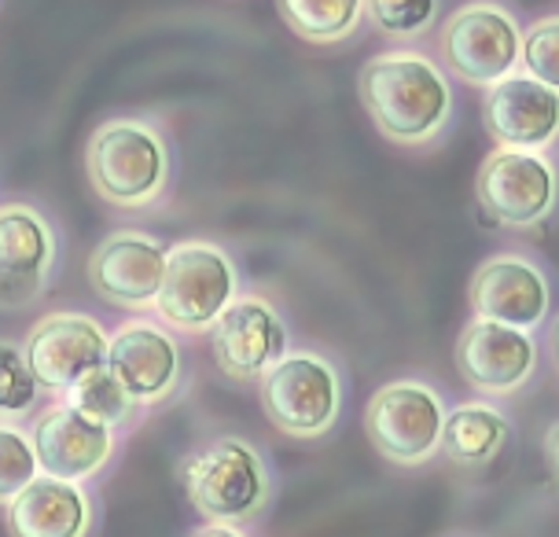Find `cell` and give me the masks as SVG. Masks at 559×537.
<instances>
[{
	"instance_id": "cell-1",
	"label": "cell",
	"mask_w": 559,
	"mask_h": 537,
	"mask_svg": "<svg viewBox=\"0 0 559 537\" xmlns=\"http://www.w3.org/2000/svg\"><path fill=\"white\" fill-rule=\"evenodd\" d=\"M357 96L383 141L397 147H431L453 126V77L419 48L372 56L357 74Z\"/></svg>"
},
{
	"instance_id": "cell-2",
	"label": "cell",
	"mask_w": 559,
	"mask_h": 537,
	"mask_svg": "<svg viewBox=\"0 0 559 537\" xmlns=\"http://www.w3.org/2000/svg\"><path fill=\"white\" fill-rule=\"evenodd\" d=\"M85 174L115 211H152L174 188V141L155 115L104 118L85 141Z\"/></svg>"
},
{
	"instance_id": "cell-3",
	"label": "cell",
	"mask_w": 559,
	"mask_h": 537,
	"mask_svg": "<svg viewBox=\"0 0 559 537\" xmlns=\"http://www.w3.org/2000/svg\"><path fill=\"white\" fill-rule=\"evenodd\" d=\"M181 486L199 520L236 526L239 534H251L276 497L269 456L239 434H214L188 450L181 461Z\"/></svg>"
},
{
	"instance_id": "cell-4",
	"label": "cell",
	"mask_w": 559,
	"mask_h": 537,
	"mask_svg": "<svg viewBox=\"0 0 559 537\" xmlns=\"http://www.w3.org/2000/svg\"><path fill=\"white\" fill-rule=\"evenodd\" d=\"M265 420L280 434L313 442L335 431L346 402V380L335 357L309 346H292L258 375Z\"/></svg>"
},
{
	"instance_id": "cell-5",
	"label": "cell",
	"mask_w": 559,
	"mask_h": 537,
	"mask_svg": "<svg viewBox=\"0 0 559 537\" xmlns=\"http://www.w3.org/2000/svg\"><path fill=\"white\" fill-rule=\"evenodd\" d=\"M239 291L243 273L228 247L214 240H181L166 247L152 313L177 335H206V327Z\"/></svg>"
},
{
	"instance_id": "cell-6",
	"label": "cell",
	"mask_w": 559,
	"mask_h": 537,
	"mask_svg": "<svg viewBox=\"0 0 559 537\" xmlns=\"http://www.w3.org/2000/svg\"><path fill=\"white\" fill-rule=\"evenodd\" d=\"M523 19L504 0H467L442 19L438 63L449 77L486 88L519 71Z\"/></svg>"
},
{
	"instance_id": "cell-7",
	"label": "cell",
	"mask_w": 559,
	"mask_h": 537,
	"mask_svg": "<svg viewBox=\"0 0 559 537\" xmlns=\"http://www.w3.org/2000/svg\"><path fill=\"white\" fill-rule=\"evenodd\" d=\"M445 394L419 375H397L372 394L365 434L372 450L394 467H424L438 456L445 423Z\"/></svg>"
},
{
	"instance_id": "cell-8",
	"label": "cell",
	"mask_w": 559,
	"mask_h": 537,
	"mask_svg": "<svg viewBox=\"0 0 559 537\" xmlns=\"http://www.w3.org/2000/svg\"><path fill=\"white\" fill-rule=\"evenodd\" d=\"M107 368L133 409H163L185 391V350L158 317H129L107 332Z\"/></svg>"
},
{
	"instance_id": "cell-9",
	"label": "cell",
	"mask_w": 559,
	"mask_h": 537,
	"mask_svg": "<svg viewBox=\"0 0 559 537\" xmlns=\"http://www.w3.org/2000/svg\"><path fill=\"white\" fill-rule=\"evenodd\" d=\"M475 203L486 222L497 228L526 232V228L545 225L556 206L552 155L497 144L478 166Z\"/></svg>"
},
{
	"instance_id": "cell-10",
	"label": "cell",
	"mask_w": 559,
	"mask_h": 537,
	"mask_svg": "<svg viewBox=\"0 0 559 537\" xmlns=\"http://www.w3.org/2000/svg\"><path fill=\"white\" fill-rule=\"evenodd\" d=\"M59 268V228L29 199L0 203V310L41 302Z\"/></svg>"
},
{
	"instance_id": "cell-11",
	"label": "cell",
	"mask_w": 559,
	"mask_h": 537,
	"mask_svg": "<svg viewBox=\"0 0 559 537\" xmlns=\"http://www.w3.org/2000/svg\"><path fill=\"white\" fill-rule=\"evenodd\" d=\"M453 361L472 391L486 397H512L534 383L542 368V343L537 332L475 313L456 335Z\"/></svg>"
},
{
	"instance_id": "cell-12",
	"label": "cell",
	"mask_w": 559,
	"mask_h": 537,
	"mask_svg": "<svg viewBox=\"0 0 559 537\" xmlns=\"http://www.w3.org/2000/svg\"><path fill=\"white\" fill-rule=\"evenodd\" d=\"M206 335L217 372L236 383H258V375L276 357L292 350V332H287L284 313L265 295L239 291L222 310V317L206 327Z\"/></svg>"
},
{
	"instance_id": "cell-13",
	"label": "cell",
	"mask_w": 559,
	"mask_h": 537,
	"mask_svg": "<svg viewBox=\"0 0 559 537\" xmlns=\"http://www.w3.org/2000/svg\"><path fill=\"white\" fill-rule=\"evenodd\" d=\"M118 431L104 420H93L82 409L59 397L34 416L29 423V442H34L37 467L45 475H59V479L93 482L111 467L118 456Z\"/></svg>"
},
{
	"instance_id": "cell-14",
	"label": "cell",
	"mask_w": 559,
	"mask_h": 537,
	"mask_svg": "<svg viewBox=\"0 0 559 537\" xmlns=\"http://www.w3.org/2000/svg\"><path fill=\"white\" fill-rule=\"evenodd\" d=\"M23 354L37 386L59 397L70 383L107 361V327L88 313L52 310L29 324Z\"/></svg>"
},
{
	"instance_id": "cell-15",
	"label": "cell",
	"mask_w": 559,
	"mask_h": 537,
	"mask_svg": "<svg viewBox=\"0 0 559 537\" xmlns=\"http://www.w3.org/2000/svg\"><path fill=\"white\" fill-rule=\"evenodd\" d=\"M472 310L478 317L542 332L552 317V281L537 258L523 251H497L472 273Z\"/></svg>"
},
{
	"instance_id": "cell-16",
	"label": "cell",
	"mask_w": 559,
	"mask_h": 537,
	"mask_svg": "<svg viewBox=\"0 0 559 537\" xmlns=\"http://www.w3.org/2000/svg\"><path fill=\"white\" fill-rule=\"evenodd\" d=\"M166 265V243L147 228H118L88 254V284L107 306L129 313L152 310Z\"/></svg>"
},
{
	"instance_id": "cell-17",
	"label": "cell",
	"mask_w": 559,
	"mask_h": 537,
	"mask_svg": "<svg viewBox=\"0 0 559 537\" xmlns=\"http://www.w3.org/2000/svg\"><path fill=\"white\" fill-rule=\"evenodd\" d=\"M483 126L489 141L501 147L548 152L559 133V85L537 82L526 71H515L501 82L486 85Z\"/></svg>"
},
{
	"instance_id": "cell-18",
	"label": "cell",
	"mask_w": 559,
	"mask_h": 537,
	"mask_svg": "<svg viewBox=\"0 0 559 537\" xmlns=\"http://www.w3.org/2000/svg\"><path fill=\"white\" fill-rule=\"evenodd\" d=\"M4 530L15 537H88L96 530V497L88 482L37 472L4 504Z\"/></svg>"
},
{
	"instance_id": "cell-19",
	"label": "cell",
	"mask_w": 559,
	"mask_h": 537,
	"mask_svg": "<svg viewBox=\"0 0 559 537\" xmlns=\"http://www.w3.org/2000/svg\"><path fill=\"white\" fill-rule=\"evenodd\" d=\"M512 442V420L493 402H461L445 409L442 442L438 456H445L453 467H489L501 461V453Z\"/></svg>"
},
{
	"instance_id": "cell-20",
	"label": "cell",
	"mask_w": 559,
	"mask_h": 537,
	"mask_svg": "<svg viewBox=\"0 0 559 537\" xmlns=\"http://www.w3.org/2000/svg\"><path fill=\"white\" fill-rule=\"evenodd\" d=\"M284 26L306 45H343L365 26V0H276Z\"/></svg>"
},
{
	"instance_id": "cell-21",
	"label": "cell",
	"mask_w": 559,
	"mask_h": 537,
	"mask_svg": "<svg viewBox=\"0 0 559 537\" xmlns=\"http://www.w3.org/2000/svg\"><path fill=\"white\" fill-rule=\"evenodd\" d=\"M63 402H70L74 409H82L85 416H93V420H104L111 427H126L133 420V402L126 397V391L118 386V380L111 375V368L99 365L93 372H85L78 383H70L63 394Z\"/></svg>"
},
{
	"instance_id": "cell-22",
	"label": "cell",
	"mask_w": 559,
	"mask_h": 537,
	"mask_svg": "<svg viewBox=\"0 0 559 537\" xmlns=\"http://www.w3.org/2000/svg\"><path fill=\"white\" fill-rule=\"evenodd\" d=\"M442 19V0H365V23L391 41H416Z\"/></svg>"
},
{
	"instance_id": "cell-23",
	"label": "cell",
	"mask_w": 559,
	"mask_h": 537,
	"mask_svg": "<svg viewBox=\"0 0 559 537\" xmlns=\"http://www.w3.org/2000/svg\"><path fill=\"white\" fill-rule=\"evenodd\" d=\"M41 386L26 365L23 343L0 335V420H26L37 413Z\"/></svg>"
},
{
	"instance_id": "cell-24",
	"label": "cell",
	"mask_w": 559,
	"mask_h": 537,
	"mask_svg": "<svg viewBox=\"0 0 559 537\" xmlns=\"http://www.w3.org/2000/svg\"><path fill=\"white\" fill-rule=\"evenodd\" d=\"M41 472L34 456L29 431L19 420H0V509Z\"/></svg>"
},
{
	"instance_id": "cell-25",
	"label": "cell",
	"mask_w": 559,
	"mask_h": 537,
	"mask_svg": "<svg viewBox=\"0 0 559 537\" xmlns=\"http://www.w3.org/2000/svg\"><path fill=\"white\" fill-rule=\"evenodd\" d=\"M519 71L534 74L537 82L559 85V19L556 15L534 19L531 29H523Z\"/></svg>"
}]
</instances>
